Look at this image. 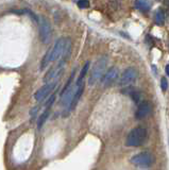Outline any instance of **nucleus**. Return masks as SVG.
<instances>
[{
    "label": "nucleus",
    "mask_w": 169,
    "mask_h": 170,
    "mask_svg": "<svg viewBox=\"0 0 169 170\" xmlns=\"http://www.w3.org/2000/svg\"><path fill=\"white\" fill-rule=\"evenodd\" d=\"M56 85H58V82H52V83H48V84H45L44 86H42V87L34 94V99L38 102L43 101L52 93L53 90H55Z\"/></svg>",
    "instance_id": "obj_8"
},
{
    "label": "nucleus",
    "mask_w": 169,
    "mask_h": 170,
    "mask_svg": "<svg viewBox=\"0 0 169 170\" xmlns=\"http://www.w3.org/2000/svg\"><path fill=\"white\" fill-rule=\"evenodd\" d=\"M106 65H108V56H101L99 60H97L95 64H94V67L90 71V79H88V84L90 86L97 84L99 81L101 80L102 75H104V71H105Z\"/></svg>",
    "instance_id": "obj_3"
},
{
    "label": "nucleus",
    "mask_w": 169,
    "mask_h": 170,
    "mask_svg": "<svg viewBox=\"0 0 169 170\" xmlns=\"http://www.w3.org/2000/svg\"><path fill=\"white\" fill-rule=\"evenodd\" d=\"M137 75H138V71L136 70V68H134V67L127 68L121 74V75H120L119 85L122 86V87L131 85L132 83L135 82L136 79H137Z\"/></svg>",
    "instance_id": "obj_6"
},
{
    "label": "nucleus",
    "mask_w": 169,
    "mask_h": 170,
    "mask_svg": "<svg viewBox=\"0 0 169 170\" xmlns=\"http://www.w3.org/2000/svg\"><path fill=\"white\" fill-rule=\"evenodd\" d=\"M165 71H166V75H169V66H168V65L166 66V68H165Z\"/></svg>",
    "instance_id": "obj_21"
},
{
    "label": "nucleus",
    "mask_w": 169,
    "mask_h": 170,
    "mask_svg": "<svg viewBox=\"0 0 169 170\" xmlns=\"http://www.w3.org/2000/svg\"><path fill=\"white\" fill-rule=\"evenodd\" d=\"M122 93L123 94H125V95H128V96H130L131 98H132V100L135 102V103H139L141 102V93L137 90H135V88H133L132 86H129V87H125V90H122Z\"/></svg>",
    "instance_id": "obj_13"
},
{
    "label": "nucleus",
    "mask_w": 169,
    "mask_h": 170,
    "mask_svg": "<svg viewBox=\"0 0 169 170\" xmlns=\"http://www.w3.org/2000/svg\"><path fill=\"white\" fill-rule=\"evenodd\" d=\"M64 66H65V61L62 60L55 67H53L52 69H50L44 78L45 84L52 83V82H58V78L60 77L62 75V72H63Z\"/></svg>",
    "instance_id": "obj_7"
},
{
    "label": "nucleus",
    "mask_w": 169,
    "mask_h": 170,
    "mask_svg": "<svg viewBox=\"0 0 169 170\" xmlns=\"http://www.w3.org/2000/svg\"><path fill=\"white\" fill-rule=\"evenodd\" d=\"M161 88H162L163 91H166L168 88V81H167V78H163L161 80Z\"/></svg>",
    "instance_id": "obj_19"
},
{
    "label": "nucleus",
    "mask_w": 169,
    "mask_h": 170,
    "mask_svg": "<svg viewBox=\"0 0 169 170\" xmlns=\"http://www.w3.org/2000/svg\"><path fill=\"white\" fill-rule=\"evenodd\" d=\"M135 7L136 9L141 11H149L151 8V4L148 0H136L135 1Z\"/></svg>",
    "instance_id": "obj_15"
},
{
    "label": "nucleus",
    "mask_w": 169,
    "mask_h": 170,
    "mask_svg": "<svg viewBox=\"0 0 169 170\" xmlns=\"http://www.w3.org/2000/svg\"><path fill=\"white\" fill-rule=\"evenodd\" d=\"M90 62H86V63L84 64V66H83V68L81 69V72H80V75H79V78H78V80H77V86L81 85L83 83V80H84L85 75H86L88 69H90Z\"/></svg>",
    "instance_id": "obj_14"
},
{
    "label": "nucleus",
    "mask_w": 169,
    "mask_h": 170,
    "mask_svg": "<svg viewBox=\"0 0 169 170\" xmlns=\"http://www.w3.org/2000/svg\"><path fill=\"white\" fill-rule=\"evenodd\" d=\"M48 116H49V109H46V111L44 112V114H42L39 116L38 121H37V126H38V129H41L42 126H44V123L46 122Z\"/></svg>",
    "instance_id": "obj_18"
},
{
    "label": "nucleus",
    "mask_w": 169,
    "mask_h": 170,
    "mask_svg": "<svg viewBox=\"0 0 169 170\" xmlns=\"http://www.w3.org/2000/svg\"><path fill=\"white\" fill-rule=\"evenodd\" d=\"M118 75H119L118 68H116V67H112V68H110L108 71L102 75V78H101L100 81L103 86L108 87V86H111L112 84H114L115 81L118 79Z\"/></svg>",
    "instance_id": "obj_9"
},
{
    "label": "nucleus",
    "mask_w": 169,
    "mask_h": 170,
    "mask_svg": "<svg viewBox=\"0 0 169 170\" xmlns=\"http://www.w3.org/2000/svg\"><path fill=\"white\" fill-rule=\"evenodd\" d=\"M152 111V106L149 101H141L137 105V109L135 112V118L138 120L144 119L148 117Z\"/></svg>",
    "instance_id": "obj_10"
},
{
    "label": "nucleus",
    "mask_w": 169,
    "mask_h": 170,
    "mask_svg": "<svg viewBox=\"0 0 169 170\" xmlns=\"http://www.w3.org/2000/svg\"><path fill=\"white\" fill-rule=\"evenodd\" d=\"M50 54H51V48H49V49H48L46 54H45V56L43 58V60L41 62V66H39L41 70H44L48 65H49V63H51V60H50Z\"/></svg>",
    "instance_id": "obj_17"
},
{
    "label": "nucleus",
    "mask_w": 169,
    "mask_h": 170,
    "mask_svg": "<svg viewBox=\"0 0 169 170\" xmlns=\"http://www.w3.org/2000/svg\"><path fill=\"white\" fill-rule=\"evenodd\" d=\"M148 132L144 126H136L129 132L127 139H125V146L128 147H141L147 140Z\"/></svg>",
    "instance_id": "obj_2"
},
{
    "label": "nucleus",
    "mask_w": 169,
    "mask_h": 170,
    "mask_svg": "<svg viewBox=\"0 0 169 170\" xmlns=\"http://www.w3.org/2000/svg\"><path fill=\"white\" fill-rule=\"evenodd\" d=\"M154 20H155V23H156V25H159V26L164 25V23H165V13L162 9L156 10V12H155Z\"/></svg>",
    "instance_id": "obj_16"
},
{
    "label": "nucleus",
    "mask_w": 169,
    "mask_h": 170,
    "mask_svg": "<svg viewBox=\"0 0 169 170\" xmlns=\"http://www.w3.org/2000/svg\"><path fill=\"white\" fill-rule=\"evenodd\" d=\"M71 42L69 39L66 37H61L55 42L53 47H51V54H50V60L51 62H54L59 59H62L65 61L67 55L70 52Z\"/></svg>",
    "instance_id": "obj_1"
},
{
    "label": "nucleus",
    "mask_w": 169,
    "mask_h": 170,
    "mask_svg": "<svg viewBox=\"0 0 169 170\" xmlns=\"http://www.w3.org/2000/svg\"><path fill=\"white\" fill-rule=\"evenodd\" d=\"M130 162L132 165L139 168H149L153 165L154 163V156L149 151H141L139 153L134 154L130 158Z\"/></svg>",
    "instance_id": "obj_4"
},
{
    "label": "nucleus",
    "mask_w": 169,
    "mask_h": 170,
    "mask_svg": "<svg viewBox=\"0 0 169 170\" xmlns=\"http://www.w3.org/2000/svg\"><path fill=\"white\" fill-rule=\"evenodd\" d=\"M37 23H38L39 39L44 44H48V43H50L52 37V29L51 25H50V21L45 16H39L37 18Z\"/></svg>",
    "instance_id": "obj_5"
},
{
    "label": "nucleus",
    "mask_w": 169,
    "mask_h": 170,
    "mask_svg": "<svg viewBox=\"0 0 169 170\" xmlns=\"http://www.w3.org/2000/svg\"><path fill=\"white\" fill-rule=\"evenodd\" d=\"M88 5H90L88 0H80V1H78V7H79L80 9H86Z\"/></svg>",
    "instance_id": "obj_20"
},
{
    "label": "nucleus",
    "mask_w": 169,
    "mask_h": 170,
    "mask_svg": "<svg viewBox=\"0 0 169 170\" xmlns=\"http://www.w3.org/2000/svg\"><path fill=\"white\" fill-rule=\"evenodd\" d=\"M83 91H84V84L82 83L81 85L77 86V90H76V91H74V97H72L71 103H70V105H69V111L76 109V106L78 105V103H79L80 99H81V96L83 95Z\"/></svg>",
    "instance_id": "obj_12"
},
{
    "label": "nucleus",
    "mask_w": 169,
    "mask_h": 170,
    "mask_svg": "<svg viewBox=\"0 0 169 170\" xmlns=\"http://www.w3.org/2000/svg\"><path fill=\"white\" fill-rule=\"evenodd\" d=\"M77 87L74 88L72 86H70V87L67 90L65 93L63 94V95L61 96V102H62V105L63 106H67L69 110V105H70L71 103V100H72V97H74V91H76Z\"/></svg>",
    "instance_id": "obj_11"
}]
</instances>
